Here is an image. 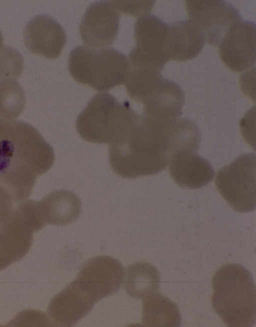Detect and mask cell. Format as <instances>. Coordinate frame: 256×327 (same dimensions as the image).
<instances>
[{
	"label": "cell",
	"mask_w": 256,
	"mask_h": 327,
	"mask_svg": "<svg viewBox=\"0 0 256 327\" xmlns=\"http://www.w3.org/2000/svg\"><path fill=\"white\" fill-rule=\"evenodd\" d=\"M54 161L53 148L26 122L0 118V186L15 202L28 200L36 178Z\"/></svg>",
	"instance_id": "6da1fadb"
},
{
	"label": "cell",
	"mask_w": 256,
	"mask_h": 327,
	"mask_svg": "<svg viewBox=\"0 0 256 327\" xmlns=\"http://www.w3.org/2000/svg\"><path fill=\"white\" fill-rule=\"evenodd\" d=\"M172 122H161L140 116L126 134L108 144L112 170L122 178H134L164 170L176 152L170 128Z\"/></svg>",
	"instance_id": "7a4b0ae2"
},
{
	"label": "cell",
	"mask_w": 256,
	"mask_h": 327,
	"mask_svg": "<svg viewBox=\"0 0 256 327\" xmlns=\"http://www.w3.org/2000/svg\"><path fill=\"white\" fill-rule=\"evenodd\" d=\"M212 305L230 327H250L256 322V291L252 273L236 264L219 268L212 279Z\"/></svg>",
	"instance_id": "3957f363"
},
{
	"label": "cell",
	"mask_w": 256,
	"mask_h": 327,
	"mask_svg": "<svg viewBox=\"0 0 256 327\" xmlns=\"http://www.w3.org/2000/svg\"><path fill=\"white\" fill-rule=\"evenodd\" d=\"M44 227L36 201L17 202L0 186V270L22 259L32 246L34 234Z\"/></svg>",
	"instance_id": "277c9868"
},
{
	"label": "cell",
	"mask_w": 256,
	"mask_h": 327,
	"mask_svg": "<svg viewBox=\"0 0 256 327\" xmlns=\"http://www.w3.org/2000/svg\"><path fill=\"white\" fill-rule=\"evenodd\" d=\"M140 115L128 101L119 102L108 92L95 94L76 120V128L85 140L96 144L116 141L136 124Z\"/></svg>",
	"instance_id": "5b68a950"
},
{
	"label": "cell",
	"mask_w": 256,
	"mask_h": 327,
	"mask_svg": "<svg viewBox=\"0 0 256 327\" xmlns=\"http://www.w3.org/2000/svg\"><path fill=\"white\" fill-rule=\"evenodd\" d=\"M68 70L78 82L98 91H108L126 84L131 70L127 56L111 48L79 46L70 52Z\"/></svg>",
	"instance_id": "8992f818"
},
{
	"label": "cell",
	"mask_w": 256,
	"mask_h": 327,
	"mask_svg": "<svg viewBox=\"0 0 256 327\" xmlns=\"http://www.w3.org/2000/svg\"><path fill=\"white\" fill-rule=\"evenodd\" d=\"M136 46L129 54L132 68L160 71L170 60L169 24L157 16L144 14L134 27Z\"/></svg>",
	"instance_id": "52a82bcc"
},
{
	"label": "cell",
	"mask_w": 256,
	"mask_h": 327,
	"mask_svg": "<svg viewBox=\"0 0 256 327\" xmlns=\"http://www.w3.org/2000/svg\"><path fill=\"white\" fill-rule=\"evenodd\" d=\"M215 184L234 210L248 212L256 208V156L242 154L217 172Z\"/></svg>",
	"instance_id": "ba28073f"
},
{
	"label": "cell",
	"mask_w": 256,
	"mask_h": 327,
	"mask_svg": "<svg viewBox=\"0 0 256 327\" xmlns=\"http://www.w3.org/2000/svg\"><path fill=\"white\" fill-rule=\"evenodd\" d=\"M188 17L204 41L218 46L230 26L242 20L239 11L225 0H186Z\"/></svg>",
	"instance_id": "9c48e42d"
},
{
	"label": "cell",
	"mask_w": 256,
	"mask_h": 327,
	"mask_svg": "<svg viewBox=\"0 0 256 327\" xmlns=\"http://www.w3.org/2000/svg\"><path fill=\"white\" fill-rule=\"evenodd\" d=\"M123 274L124 268L119 261L103 255L86 261L74 280L96 302L118 290Z\"/></svg>",
	"instance_id": "30bf717a"
},
{
	"label": "cell",
	"mask_w": 256,
	"mask_h": 327,
	"mask_svg": "<svg viewBox=\"0 0 256 327\" xmlns=\"http://www.w3.org/2000/svg\"><path fill=\"white\" fill-rule=\"evenodd\" d=\"M220 56L230 70L242 72L256 63V24L242 19L232 24L219 43Z\"/></svg>",
	"instance_id": "8fae6325"
},
{
	"label": "cell",
	"mask_w": 256,
	"mask_h": 327,
	"mask_svg": "<svg viewBox=\"0 0 256 327\" xmlns=\"http://www.w3.org/2000/svg\"><path fill=\"white\" fill-rule=\"evenodd\" d=\"M120 14L112 1H96L87 8L80 24L84 43L91 48H104L116 38Z\"/></svg>",
	"instance_id": "7c38bea8"
},
{
	"label": "cell",
	"mask_w": 256,
	"mask_h": 327,
	"mask_svg": "<svg viewBox=\"0 0 256 327\" xmlns=\"http://www.w3.org/2000/svg\"><path fill=\"white\" fill-rule=\"evenodd\" d=\"M26 48L32 52L47 58H56L60 55L66 42L62 26L46 14L34 16L26 24L23 32Z\"/></svg>",
	"instance_id": "4fadbf2b"
},
{
	"label": "cell",
	"mask_w": 256,
	"mask_h": 327,
	"mask_svg": "<svg viewBox=\"0 0 256 327\" xmlns=\"http://www.w3.org/2000/svg\"><path fill=\"white\" fill-rule=\"evenodd\" d=\"M96 302L74 280L50 301L48 313L56 326H72L86 316Z\"/></svg>",
	"instance_id": "5bb4252c"
},
{
	"label": "cell",
	"mask_w": 256,
	"mask_h": 327,
	"mask_svg": "<svg viewBox=\"0 0 256 327\" xmlns=\"http://www.w3.org/2000/svg\"><path fill=\"white\" fill-rule=\"evenodd\" d=\"M170 174L180 186L199 188L210 182L214 171L210 162L192 150L175 153L168 162Z\"/></svg>",
	"instance_id": "9a60e30c"
},
{
	"label": "cell",
	"mask_w": 256,
	"mask_h": 327,
	"mask_svg": "<svg viewBox=\"0 0 256 327\" xmlns=\"http://www.w3.org/2000/svg\"><path fill=\"white\" fill-rule=\"evenodd\" d=\"M38 210L45 224L63 226L74 222L79 216L82 203L73 192L65 190H54L40 201Z\"/></svg>",
	"instance_id": "2e32d148"
},
{
	"label": "cell",
	"mask_w": 256,
	"mask_h": 327,
	"mask_svg": "<svg viewBox=\"0 0 256 327\" xmlns=\"http://www.w3.org/2000/svg\"><path fill=\"white\" fill-rule=\"evenodd\" d=\"M204 40L198 28L190 20L169 24L168 52L170 60L184 62L198 56Z\"/></svg>",
	"instance_id": "e0dca14e"
},
{
	"label": "cell",
	"mask_w": 256,
	"mask_h": 327,
	"mask_svg": "<svg viewBox=\"0 0 256 327\" xmlns=\"http://www.w3.org/2000/svg\"><path fill=\"white\" fill-rule=\"evenodd\" d=\"M160 284V276L155 266L145 262H138L126 268L124 288L131 296L144 300L156 292Z\"/></svg>",
	"instance_id": "ac0fdd59"
},
{
	"label": "cell",
	"mask_w": 256,
	"mask_h": 327,
	"mask_svg": "<svg viewBox=\"0 0 256 327\" xmlns=\"http://www.w3.org/2000/svg\"><path fill=\"white\" fill-rule=\"evenodd\" d=\"M142 324L145 326H180L182 319L176 304L167 297L154 293L144 300Z\"/></svg>",
	"instance_id": "d6986e66"
},
{
	"label": "cell",
	"mask_w": 256,
	"mask_h": 327,
	"mask_svg": "<svg viewBox=\"0 0 256 327\" xmlns=\"http://www.w3.org/2000/svg\"><path fill=\"white\" fill-rule=\"evenodd\" d=\"M165 79L158 70L132 68L126 82V88L131 98L144 106L157 96Z\"/></svg>",
	"instance_id": "ffe728a7"
},
{
	"label": "cell",
	"mask_w": 256,
	"mask_h": 327,
	"mask_svg": "<svg viewBox=\"0 0 256 327\" xmlns=\"http://www.w3.org/2000/svg\"><path fill=\"white\" fill-rule=\"evenodd\" d=\"M26 104L24 91L14 80H0V117L14 120L22 113Z\"/></svg>",
	"instance_id": "44dd1931"
},
{
	"label": "cell",
	"mask_w": 256,
	"mask_h": 327,
	"mask_svg": "<svg viewBox=\"0 0 256 327\" xmlns=\"http://www.w3.org/2000/svg\"><path fill=\"white\" fill-rule=\"evenodd\" d=\"M24 68V58L18 50L7 45L0 48V79L16 80Z\"/></svg>",
	"instance_id": "7402d4cb"
},
{
	"label": "cell",
	"mask_w": 256,
	"mask_h": 327,
	"mask_svg": "<svg viewBox=\"0 0 256 327\" xmlns=\"http://www.w3.org/2000/svg\"><path fill=\"white\" fill-rule=\"evenodd\" d=\"M131 3L130 1H112L118 10L126 14L132 16H137L142 14L150 10L153 6V1H148V3H144L146 1H140V3Z\"/></svg>",
	"instance_id": "603a6c76"
},
{
	"label": "cell",
	"mask_w": 256,
	"mask_h": 327,
	"mask_svg": "<svg viewBox=\"0 0 256 327\" xmlns=\"http://www.w3.org/2000/svg\"><path fill=\"white\" fill-rule=\"evenodd\" d=\"M4 42L3 34L0 30V48H2Z\"/></svg>",
	"instance_id": "cb8c5ba5"
}]
</instances>
